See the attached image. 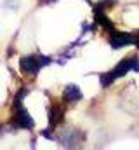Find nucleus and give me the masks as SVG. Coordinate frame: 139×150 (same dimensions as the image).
Here are the masks:
<instances>
[{
  "mask_svg": "<svg viewBox=\"0 0 139 150\" xmlns=\"http://www.w3.org/2000/svg\"><path fill=\"white\" fill-rule=\"evenodd\" d=\"M45 2H56V0H45Z\"/></svg>",
  "mask_w": 139,
  "mask_h": 150,
  "instance_id": "obj_7",
  "label": "nucleus"
},
{
  "mask_svg": "<svg viewBox=\"0 0 139 150\" xmlns=\"http://www.w3.org/2000/svg\"><path fill=\"white\" fill-rule=\"evenodd\" d=\"M51 61H52V58H49V56L32 54V56H25V58H21V61H19V68H21L23 74L35 75V74H38L44 67H47Z\"/></svg>",
  "mask_w": 139,
  "mask_h": 150,
  "instance_id": "obj_2",
  "label": "nucleus"
},
{
  "mask_svg": "<svg viewBox=\"0 0 139 150\" xmlns=\"http://www.w3.org/2000/svg\"><path fill=\"white\" fill-rule=\"evenodd\" d=\"M84 133L82 131H78V129H75V127H65V129H61V133L58 134V136H54V140H58L63 147H66V149H75V147H78L82 142H84Z\"/></svg>",
  "mask_w": 139,
  "mask_h": 150,
  "instance_id": "obj_3",
  "label": "nucleus"
},
{
  "mask_svg": "<svg viewBox=\"0 0 139 150\" xmlns=\"http://www.w3.org/2000/svg\"><path fill=\"white\" fill-rule=\"evenodd\" d=\"M131 44L139 45V35H131V33L115 32V30L110 32V45L113 49H120V47H125V45H131Z\"/></svg>",
  "mask_w": 139,
  "mask_h": 150,
  "instance_id": "obj_4",
  "label": "nucleus"
},
{
  "mask_svg": "<svg viewBox=\"0 0 139 150\" xmlns=\"http://www.w3.org/2000/svg\"><path fill=\"white\" fill-rule=\"evenodd\" d=\"M61 120H63V108L61 107H51V110H49V122H51V127L54 129L56 126H59L61 124Z\"/></svg>",
  "mask_w": 139,
  "mask_h": 150,
  "instance_id": "obj_6",
  "label": "nucleus"
},
{
  "mask_svg": "<svg viewBox=\"0 0 139 150\" xmlns=\"http://www.w3.org/2000/svg\"><path fill=\"white\" fill-rule=\"evenodd\" d=\"M132 70L139 72V58L138 56L124 58L111 72L101 75V86H103V87H108V86H111L118 77H124V75H127V72H132Z\"/></svg>",
  "mask_w": 139,
  "mask_h": 150,
  "instance_id": "obj_1",
  "label": "nucleus"
},
{
  "mask_svg": "<svg viewBox=\"0 0 139 150\" xmlns=\"http://www.w3.org/2000/svg\"><path fill=\"white\" fill-rule=\"evenodd\" d=\"M63 96H65V100H66L68 103H75V101H80V100H82V91L78 89V86L68 84V86L65 87Z\"/></svg>",
  "mask_w": 139,
  "mask_h": 150,
  "instance_id": "obj_5",
  "label": "nucleus"
}]
</instances>
